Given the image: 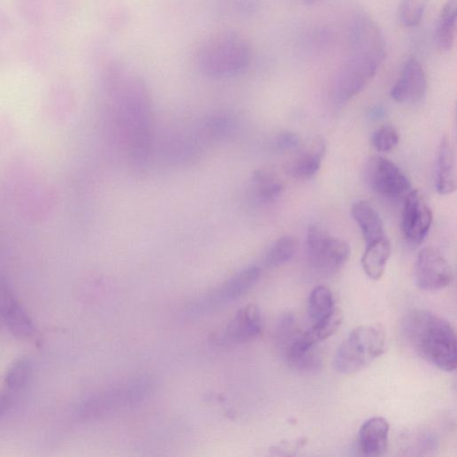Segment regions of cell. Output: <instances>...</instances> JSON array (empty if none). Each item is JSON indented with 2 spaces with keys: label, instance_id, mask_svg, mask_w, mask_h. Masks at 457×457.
<instances>
[{
  "label": "cell",
  "instance_id": "obj_1",
  "mask_svg": "<svg viewBox=\"0 0 457 457\" xmlns=\"http://www.w3.org/2000/svg\"><path fill=\"white\" fill-rule=\"evenodd\" d=\"M111 98L112 126L118 142L136 164H144L153 150L152 107L145 83L121 66H111L106 78Z\"/></svg>",
  "mask_w": 457,
  "mask_h": 457
},
{
  "label": "cell",
  "instance_id": "obj_2",
  "mask_svg": "<svg viewBox=\"0 0 457 457\" xmlns=\"http://www.w3.org/2000/svg\"><path fill=\"white\" fill-rule=\"evenodd\" d=\"M386 50L378 25L367 15L358 16L350 28L348 54L336 78L339 102H349L369 87L386 58Z\"/></svg>",
  "mask_w": 457,
  "mask_h": 457
},
{
  "label": "cell",
  "instance_id": "obj_3",
  "mask_svg": "<svg viewBox=\"0 0 457 457\" xmlns=\"http://www.w3.org/2000/svg\"><path fill=\"white\" fill-rule=\"evenodd\" d=\"M402 332L415 353L434 367L448 373L456 369V335L447 321L428 310H412L403 320Z\"/></svg>",
  "mask_w": 457,
  "mask_h": 457
},
{
  "label": "cell",
  "instance_id": "obj_4",
  "mask_svg": "<svg viewBox=\"0 0 457 457\" xmlns=\"http://www.w3.org/2000/svg\"><path fill=\"white\" fill-rule=\"evenodd\" d=\"M252 61L248 42L232 32L221 33L209 39L198 54V64L207 75L225 78L244 72Z\"/></svg>",
  "mask_w": 457,
  "mask_h": 457
},
{
  "label": "cell",
  "instance_id": "obj_5",
  "mask_svg": "<svg viewBox=\"0 0 457 457\" xmlns=\"http://www.w3.org/2000/svg\"><path fill=\"white\" fill-rule=\"evenodd\" d=\"M386 334L382 324H368L353 330L339 346L334 367L341 375H353L368 368L385 352Z\"/></svg>",
  "mask_w": 457,
  "mask_h": 457
},
{
  "label": "cell",
  "instance_id": "obj_6",
  "mask_svg": "<svg viewBox=\"0 0 457 457\" xmlns=\"http://www.w3.org/2000/svg\"><path fill=\"white\" fill-rule=\"evenodd\" d=\"M364 179L378 195L400 200L412 191L411 182L404 171L394 163L383 156H372L364 165Z\"/></svg>",
  "mask_w": 457,
  "mask_h": 457
},
{
  "label": "cell",
  "instance_id": "obj_7",
  "mask_svg": "<svg viewBox=\"0 0 457 457\" xmlns=\"http://www.w3.org/2000/svg\"><path fill=\"white\" fill-rule=\"evenodd\" d=\"M308 251L312 265L324 274L340 270L350 255L349 246L341 239L333 237L316 225L308 232Z\"/></svg>",
  "mask_w": 457,
  "mask_h": 457
},
{
  "label": "cell",
  "instance_id": "obj_8",
  "mask_svg": "<svg viewBox=\"0 0 457 457\" xmlns=\"http://www.w3.org/2000/svg\"><path fill=\"white\" fill-rule=\"evenodd\" d=\"M150 390L151 386L146 380L127 382L87 401L83 412L90 416L110 414L142 401L150 393Z\"/></svg>",
  "mask_w": 457,
  "mask_h": 457
},
{
  "label": "cell",
  "instance_id": "obj_9",
  "mask_svg": "<svg viewBox=\"0 0 457 457\" xmlns=\"http://www.w3.org/2000/svg\"><path fill=\"white\" fill-rule=\"evenodd\" d=\"M453 278L451 266L438 250L425 248L419 252L415 266V279L421 290H442L448 287Z\"/></svg>",
  "mask_w": 457,
  "mask_h": 457
},
{
  "label": "cell",
  "instance_id": "obj_10",
  "mask_svg": "<svg viewBox=\"0 0 457 457\" xmlns=\"http://www.w3.org/2000/svg\"><path fill=\"white\" fill-rule=\"evenodd\" d=\"M402 228L407 240L415 245L423 242L431 227L433 214L423 195L412 190L404 200Z\"/></svg>",
  "mask_w": 457,
  "mask_h": 457
},
{
  "label": "cell",
  "instance_id": "obj_11",
  "mask_svg": "<svg viewBox=\"0 0 457 457\" xmlns=\"http://www.w3.org/2000/svg\"><path fill=\"white\" fill-rule=\"evenodd\" d=\"M427 91V78L421 63L411 57L402 67L400 75L392 89V97L398 103L415 104L421 102Z\"/></svg>",
  "mask_w": 457,
  "mask_h": 457
},
{
  "label": "cell",
  "instance_id": "obj_12",
  "mask_svg": "<svg viewBox=\"0 0 457 457\" xmlns=\"http://www.w3.org/2000/svg\"><path fill=\"white\" fill-rule=\"evenodd\" d=\"M326 151L323 137L301 143L286 164V172L297 179H308L319 171Z\"/></svg>",
  "mask_w": 457,
  "mask_h": 457
},
{
  "label": "cell",
  "instance_id": "obj_13",
  "mask_svg": "<svg viewBox=\"0 0 457 457\" xmlns=\"http://www.w3.org/2000/svg\"><path fill=\"white\" fill-rule=\"evenodd\" d=\"M456 150L449 135H444L438 148L436 165V188L440 195H450L456 191Z\"/></svg>",
  "mask_w": 457,
  "mask_h": 457
},
{
  "label": "cell",
  "instance_id": "obj_14",
  "mask_svg": "<svg viewBox=\"0 0 457 457\" xmlns=\"http://www.w3.org/2000/svg\"><path fill=\"white\" fill-rule=\"evenodd\" d=\"M262 331V315L255 304L239 310L228 324L226 338L237 344L247 343L256 339Z\"/></svg>",
  "mask_w": 457,
  "mask_h": 457
},
{
  "label": "cell",
  "instance_id": "obj_15",
  "mask_svg": "<svg viewBox=\"0 0 457 457\" xmlns=\"http://www.w3.org/2000/svg\"><path fill=\"white\" fill-rule=\"evenodd\" d=\"M261 273V268L255 265L244 269L215 291L208 304H225L240 298L256 285Z\"/></svg>",
  "mask_w": 457,
  "mask_h": 457
},
{
  "label": "cell",
  "instance_id": "obj_16",
  "mask_svg": "<svg viewBox=\"0 0 457 457\" xmlns=\"http://www.w3.org/2000/svg\"><path fill=\"white\" fill-rule=\"evenodd\" d=\"M390 424L383 417H373L363 423L358 434L359 448L367 456H381L388 447Z\"/></svg>",
  "mask_w": 457,
  "mask_h": 457
},
{
  "label": "cell",
  "instance_id": "obj_17",
  "mask_svg": "<svg viewBox=\"0 0 457 457\" xmlns=\"http://www.w3.org/2000/svg\"><path fill=\"white\" fill-rule=\"evenodd\" d=\"M351 214L360 227L367 245L385 237L383 220L376 209L369 202L358 201L354 203Z\"/></svg>",
  "mask_w": 457,
  "mask_h": 457
},
{
  "label": "cell",
  "instance_id": "obj_18",
  "mask_svg": "<svg viewBox=\"0 0 457 457\" xmlns=\"http://www.w3.org/2000/svg\"><path fill=\"white\" fill-rule=\"evenodd\" d=\"M457 21V0H447L437 19L434 43L443 52L450 51L455 43Z\"/></svg>",
  "mask_w": 457,
  "mask_h": 457
},
{
  "label": "cell",
  "instance_id": "obj_19",
  "mask_svg": "<svg viewBox=\"0 0 457 457\" xmlns=\"http://www.w3.org/2000/svg\"><path fill=\"white\" fill-rule=\"evenodd\" d=\"M367 246L362 257V266L370 279L378 281L385 274L391 257L392 246L386 237Z\"/></svg>",
  "mask_w": 457,
  "mask_h": 457
},
{
  "label": "cell",
  "instance_id": "obj_20",
  "mask_svg": "<svg viewBox=\"0 0 457 457\" xmlns=\"http://www.w3.org/2000/svg\"><path fill=\"white\" fill-rule=\"evenodd\" d=\"M252 181L255 197L261 203L268 204L276 202L284 192L280 179L270 171H256Z\"/></svg>",
  "mask_w": 457,
  "mask_h": 457
},
{
  "label": "cell",
  "instance_id": "obj_21",
  "mask_svg": "<svg viewBox=\"0 0 457 457\" xmlns=\"http://www.w3.org/2000/svg\"><path fill=\"white\" fill-rule=\"evenodd\" d=\"M298 248V238L293 235L284 236L268 249L263 257V265L267 268L282 266L294 257Z\"/></svg>",
  "mask_w": 457,
  "mask_h": 457
},
{
  "label": "cell",
  "instance_id": "obj_22",
  "mask_svg": "<svg viewBox=\"0 0 457 457\" xmlns=\"http://www.w3.org/2000/svg\"><path fill=\"white\" fill-rule=\"evenodd\" d=\"M335 309L332 293L327 287L317 286L311 292L308 315L313 325L326 320Z\"/></svg>",
  "mask_w": 457,
  "mask_h": 457
},
{
  "label": "cell",
  "instance_id": "obj_23",
  "mask_svg": "<svg viewBox=\"0 0 457 457\" xmlns=\"http://www.w3.org/2000/svg\"><path fill=\"white\" fill-rule=\"evenodd\" d=\"M235 127L236 123L232 116L217 113L204 120L202 133L209 140L221 141L228 138L235 131Z\"/></svg>",
  "mask_w": 457,
  "mask_h": 457
},
{
  "label": "cell",
  "instance_id": "obj_24",
  "mask_svg": "<svg viewBox=\"0 0 457 457\" xmlns=\"http://www.w3.org/2000/svg\"><path fill=\"white\" fill-rule=\"evenodd\" d=\"M430 0H402L399 11V22L406 28L417 27L426 11Z\"/></svg>",
  "mask_w": 457,
  "mask_h": 457
},
{
  "label": "cell",
  "instance_id": "obj_25",
  "mask_svg": "<svg viewBox=\"0 0 457 457\" xmlns=\"http://www.w3.org/2000/svg\"><path fill=\"white\" fill-rule=\"evenodd\" d=\"M4 320L11 333L18 338L29 339L35 333L33 321L20 305Z\"/></svg>",
  "mask_w": 457,
  "mask_h": 457
},
{
  "label": "cell",
  "instance_id": "obj_26",
  "mask_svg": "<svg viewBox=\"0 0 457 457\" xmlns=\"http://www.w3.org/2000/svg\"><path fill=\"white\" fill-rule=\"evenodd\" d=\"M32 374L33 369L30 361L21 358L9 370L5 380L6 385L13 392L21 391L29 384Z\"/></svg>",
  "mask_w": 457,
  "mask_h": 457
},
{
  "label": "cell",
  "instance_id": "obj_27",
  "mask_svg": "<svg viewBox=\"0 0 457 457\" xmlns=\"http://www.w3.org/2000/svg\"><path fill=\"white\" fill-rule=\"evenodd\" d=\"M400 142L398 131L391 126L379 128L372 136V144L379 152H389L394 149Z\"/></svg>",
  "mask_w": 457,
  "mask_h": 457
},
{
  "label": "cell",
  "instance_id": "obj_28",
  "mask_svg": "<svg viewBox=\"0 0 457 457\" xmlns=\"http://www.w3.org/2000/svg\"><path fill=\"white\" fill-rule=\"evenodd\" d=\"M19 305L11 288L5 281L0 280V316L4 319Z\"/></svg>",
  "mask_w": 457,
  "mask_h": 457
},
{
  "label": "cell",
  "instance_id": "obj_29",
  "mask_svg": "<svg viewBox=\"0 0 457 457\" xmlns=\"http://www.w3.org/2000/svg\"><path fill=\"white\" fill-rule=\"evenodd\" d=\"M301 144L300 137L291 132L282 133L274 140V147L282 152H293Z\"/></svg>",
  "mask_w": 457,
  "mask_h": 457
},
{
  "label": "cell",
  "instance_id": "obj_30",
  "mask_svg": "<svg viewBox=\"0 0 457 457\" xmlns=\"http://www.w3.org/2000/svg\"><path fill=\"white\" fill-rule=\"evenodd\" d=\"M11 407V399L4 393H0V415H4Z\"/></svg>",
  "mask_w": 457,
  "mask_h": 457
},
{
  "label": "cell",
  "instance_id": "obj_31",
  "mask_svg": "<svg viewBox=\"0 0 457 457\" xmlns=\"http://www.w3.org/2000/svg\"><path fill=\"white\" fill-rule=\"evenodd\" d=\"M301 2L306 5L313 6L321 4L324 0H301Z\"/></svg>",
  "mask_w": 457,
  "mask_h": 457
}]
</instances>
